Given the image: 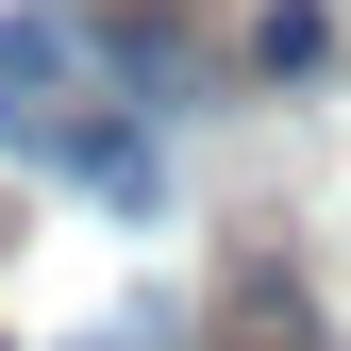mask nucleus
<instances>
[{
	"label": "nucleus",
	"mask_w": 351,
	"mask_h": 351,
	"mask_svg": "<svg viewBox=\"0 0 351 351\" xmlns=\"http://www.w3.org/2000/svg\"><path fill=\"white\" fill-rule=\"evenodd\" d=\"M217 351H335V335H318V301H301V268L234 251V268H217Z\"/></svg>",
	"instance_id": "f257e3e1"
},
{
	"label": "nucleus",
	"mask_w": 351,
	"mask_h": 351,
	"mask_svg": "<svg viewBox=\"0 0 351 351\" xmlns=\"http://www.w3.org/2000/svg\"><path fill=\"white\" fill-rule=\"evenodd\" d=\"M251 67H268V84H318L335 67V0H268V17H251Z\"/></svg>",
	"instance_id": "f03ea898"
}]
</instances>
